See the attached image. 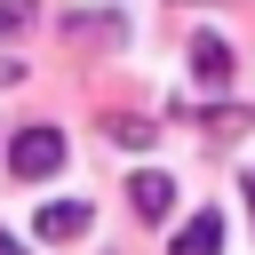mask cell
<instances>
[{
  "mask_svg": "<svg viewBox=\"0 0 255 255\" xmlns=\"http://www.w3.org/2000/svg\"><path fill=\"white\" fill-rule=\"evenodd\" d=\"M24 16H32V0H8V8H0V32H16Z\"/></svg>",
  "mask_w": 255,
  "mask_h": 255,
  "instance_id": "7",
  "label": "cell"
},
{
  "mask_svg": "<svg viewBox=\"0 0 255 255\" xmlns=\"http://www.w3.org/2000/svg\"><path fill=\"white\" fill-rule=\"evenodd\" d=\"M0 255H24V239H8V231H0Z\"/></svg>",
  "mask_w": 255,
  "mask_h": 255,
  "instance_id": "8",
  "label": "cell"
},
{
  "mask_svg": "<svg viewBox=\"0 0 255 255\" xmlns=\"http://www.w3.org/2000/svg\"><path fill=\"white\" fill-rule=\"evenodd\" d=\"M223 247V215L215 207H199L191 223H175V239H167V255H215Z\"/></svg>",
  "mask_w": 255,
  "mask_h": 255,
  "instance_id": "4",
  "label": "cell"
},
{
  "mask_svg": "<svg viewBox=\"0 0 255 255\" xmlns=\"http://www.w3.org/2000/svg\"><path fill=\"white\" fill-rule=\"evenodd\" d=\"M64 167V128H16L8 135V175L16 183H40Z\"/></svg>",
  "mask_w": 255,
  "mask_h": 255,
  "instance_id": "1",
  "label": "cell"
},
{
  "mask_svg": "<svg viewBox=\"0 0 255 255\" xmlns=\"http://www.w3.org/2000/svg\"><path fill=\"white\" fill-rule=\"evenodd\" d=\"M88 223H96V207H88V199H48V207L32 215V231H40V239H80Z\"/></svg>",
  "mask_w": 255,
  "mask_h": 255,
  "instance_id": "2",
  "label": "cell"
},
{
  "mask_svg": "<svg viewBox=\"0 0 255 255\" xmlns=\"http://www.w3.org/2000/svg\"><path fill=\"white\" fill-rule=\"evenodd\" d=\"M247 199H255V175H247Z\"/></svg>",
  "mask_w": 255,
  "mask_h": 255,
  "instance_id": "9",
  "label": "cell"
},
{
  "mask_svg": "<svg viewBox=\"0 0 255 255\" xmlns=\"http://www.w3.org/2000/svg\"><path fill=\"white\" fill-rule=\"evenodd\" d=\"M191 80H199V88H223V80H231V40H223V32H199V40H191Z\"/></svg>",
  "mask_w": 255,
  "mask_h": 255,
  "instance_id": "3",
  "label": "cell"
},
{
  "mask_svg": "<svg viewBox=\"0 0 255 255\" xmlns=\"http://www.w3.org/2000/svg\"><path fill=\"white\" fill-rule=\"evenodd\" d=\"M128 199H135V215H151V223H159V215L175 207V175H159V167H143V175L128 183Z\"/></svg>",
  "mask_w": 255,
  "mask_h": 255,
  "instance_id": "5",
  "label": "cell"
},
{
  "mask_svg": "<svg viewBox=\"0 0 255 255\" xmlns=\"http://www.w3.org/2000/svg\"><path fill=\"white\" fill-rule=\"evenodd\" d=\"M64 32H80V40H128V24H120V16H72Z\"/></svg>",
  "mask_w": 255,
  "mask_h": 255,
  "instance_id": "6",
  "label": "cell"
}]
</instances>
